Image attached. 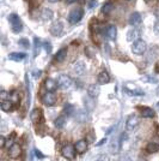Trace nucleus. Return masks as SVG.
<instances>
[{
	"mask_svg": "<svg viewBox=\"0 0 159 161\" xmlns=\"http://www.w3.org/2000/svg\"><path fill=\"white\" fill-rule=\"evenodd\" d=\"M8 20H10L11 25H12V30H13V33H20V31H22V29H23V24H22V20H20L18 14H10Z\"/></svg>",
	"mask_w": 159,
	"mask_h": 161,
	"instance_id": "f257e3e1",
	"label": "nucleus"
},
{
	"mask_svg": "<svg viewBox=\"0 0 159 161\" xmlns=\"http://www.w3.org/2000/svg\"><path fill=\"white\" fill-rule=\"evenodd\" d=\"M146 49H147V43L144 40L135 41L132 46V52L134 54H138V55L144 54L146 52Z\"/></svg>",
	"mask_w": 159,
	"mask_h": 161,
	"instance_id": "f03ea898",
	"label": "nucleus"
},
{
	"mask_svg": "<svg viewBox=\"0 0 159 161\" xmlns=\"http://www.w3.org/2000/svg\"><path fill=\"white\" fill-rule=\"evenodd\" d=\"M140 119L138 115H134V114H131L128 118H127L126 121V130L127 131H134L135 129L139 126Z\"/></svg>",
	"mask_w": 159,
	"mask_h": 161,
	"instance_id": "7ed1b4c3",
	"label": "nucleus"
},
{
	"mask_svg": "<svg viewBox=\"0 0 159 161\" xmlns=\"http://www.w3.org/2000/svg\"><path fill=\"white\" fill-rule=\"evenodd\" d=\"M83 16H84V10L80 8V7H77V8H74V10L71 11V14L68 16V20H69V23L75 24V23H78L83 18Z\"/></svg>",
	"mask_w": 159,
	"mask_h": 161,
	"instance_id": "20e7f679",
	"label": "nucleus"
},
{
	"mask_svg": "<svg viewBox=\"0 0 159 161\" xmlns=\"http://www.w3.org/2000/svg\"><path fill=\"white\" fill-rule=\"evenodd\" d=\"M75 148L73 147L72 144H66V146H64L62 149H61V154L64 158H66L68 160H73L74 158H75Z\"/></svg>",
	"mask_w": 159,
	"mask_h": 161,
	"instance_id": "39448f33",
	"label": "nucleus"
},
{
	"mask_svg": "<svg viewBox=\"0 0 159 161\" xmlns=\"http://www.w3.org/2000/svg\"><path fill=\"white\" fill-rule=\"evenodd\" d=\"M58 86L62 89H67L72 86V80L67 75H60L58 77Z\"/></svg>",
	"mask_w": 159,
	"mask_h": 161,
	"instance_id": "423d86ee",
	"label": "nucleus"
},
{
	"mask_svg": "<svg viewBox=\"0 0 159 161\" xmlns=\"http://www.w3.org/2000/svg\"><path fill=\"white\" fill-rule=\"evenodd\" d=\"M49 31H50V34L54 35V36H60V35L62 34V31H64V24H62L60 20L54 22L53 24L50 25V28H49Z\"/></svg>",
	"mask_w": 159,
	"mask_h": 161,
	"instance_id": "0eeeda50",
	"label": "nucleus"
},
{
	"mask_svg": "<svg viewBox=\"0 0 159 161\" xmlns=\"http://www.w3.org/2000/svg\"><path fill=\"white\" fill-rule=\"evenodd\" d=\"M42 102H43L46 106H48V107L54 106V105L56 103V96H55V94H53V93L48 92L47 94L43 95V97H42Z\"/></svg>",
	"mask_w": 159,
	"mask_h": 161,
	"instance_id": "6e6552de",
	"label": "nucleus"
},
{
	"mask_svg": "<svg viewBox=\"0 0 159 161\" xmlns=\"http://www.w3.org/2000/svg\"><path fill=\"white\" fill-rule=\"evenodd\" d=\"M22 155V148H20L19 144L14 143L13 146L8 148V156L12 158V159H17Z\"/></svg>",
	"mask_w": 159,
	"mask_h": 161,
	"instance_id": "1a4fd4ad",
	"label": "nucleus"
},
{
	"mask_svg": "<svg viewBox=\"0 0 159 161\" xmlns=\"http://www.w3.org/2000/svg\"><path fill=\"white\" fill-rule=\"evenodd\" d=\"M73 74L75 76H81V75L85 72V64L83 61H77L72 67Z\"/></svg>",
	"mask_w": 159,
	"mask_h": 161,
	"instance_id": "9d476101",
	"label": "nucleus"
},
{
	"mask_svg": "<svg viewBox=\"0 0 159 161\" xmlns=\"http://www.w3.org/2000/svg\"><path fill=\"white\" fill-rule=\"evenodd\" d=\"M74 148H75V152H77L78 154L85 153L87 149V141L86 140H79V141L74 144Z\"/></svg>",
	"mask_w": 159,
	"mask_h": 161,
	"instance_id": "9b49d317",
	"label": "nucleus"
},
{
	"mask_svg": "<svg viewBox=\"0 0 159 161\" xmlns=\"http://www.w3.org/2000/svg\"><path fill=\"white\" fill-rule=\"evenodd\" d=\"M140 39V30L138 29H131L128 33H127V40L129 41V42H135V41H138Z\"/></svg>",
	"mask_w": 159,
	"mask_h": 161,
	"instance_id": "f8f14e48",
	"label": "nucleus"
},
{
	"mask_svg": "<svg viewBox=\"0 0 159 161\" xmlns=\"http://www.w3.org/2000/svg\"><path fill=\"white\" fill-rule=\"evenodd\" d=\"M100 93V89L98 86H96V84H91V86H89L87 88V94L89 96L91 97V99H95V97H97Z\"/></svg>",
	"mask_w": 159,
	"mask_h": 161,
	"instance_id": "ddd939ff",
	"label": "nucleus"
},
{
	"mask_svg": "<svg viewBox=\"0 0 159 161\" xmlns=\"http://www.w3.org/2000/svg\"><path fill=\"white\" fill-rule=\"evenodd\" d=\"M139 111L144 118H153L156 115V112L153 108L150 107H139Z\"/></svg>",
	"mask_w": 159,
	"mask_h": 161,
	"instance_id": "4468645a",
	"label": "nucleus"
},
{
	"mask_svg": "<svg viewBox=\"0 0 159 161\" xmlns=\"http://www.w3.org/2000/svg\"><path fill=\"white\" fill-rule=\"evenodd\" d=\"M30 119L33 120V123L35 124H38L41 120H42V111L38 109V108H36V109H33L31 114H30Z\"/></svg>",
	"mask_w": 159,
	"mask_h": 161,
	"instance_id": "2eb2a0df",
	"label": "nucleus"
},
{
	"mask_svg": "<svg viewBox=\"0 0 159 161\" xmlns=\"http://www.w3.org/2000/svg\"><path fill=\"white\" fill-rule=\"evenodd\" d=\"M126 90L129 93V94L134 95V96H139V95H144L145 93H144V90H141V89H139V88L136 87V86H127L126 87Z\"/></svg>",
	"mask_w": 159,
	"mask_h": 161,
	"instance_id": "dca6fc26",
	"label": "nucleus"
},
{
	"mask_svg": "<svg viewBox=\"0 0 159 161\" xmlns=\"http://www.w3.org/2000/svg\"><path fill=\"white\" fill-rule=\"evenodd\" d=\"M128 22H129L131 25H138L140 22H141V14H140L139 12H133V14L129 16Z\"/></svg>",
	"mask_w": 159,
	"mask_h": 161,
	"instance_id": "f3484780",
	"label": "nucleus"
},
{
	"mask_svg": "<svg viewBox=\"0 0 159 161\" xmlns=\"http://www.w3.org/2000/svg\"><path fill=\"white\" fill-rule=\"evenodd\" d=\"M44 86H46V89L48 92L53 93L54 90L58 88V82H55V80H52V78H47L46 82H44Z\"/></svg>",
	"mask_w": 159,
	"mask_h": 161,
	"instance_id": "a211bd4d",
	"label": "nucleus"
},
{
	"mask_svg": "<svg viewBox=\"0 0 159 161\" xmlns=\"http://www.w3.org/2000/svg\"><path fill=\"white\" fill-rule=\"evenodd\" d=\"M109 80H110V77H109V74L106 71H102L97 76V82L100 84H106V83H109Z\"/></svg>",
	"mask_w": 159,
	"mask_h": 161,
	"instance_id": "6ab92c4d",
	"label": "nucleus"
},
{
	"mask_svg": "<svg viewBox=\"0 0 159 161\" xmlns=\"http://www.w3.org/2000/svg\"><path fill=\"white\" fill-rule=\"evenodd\" d=\"M41 17H42V19H44V20H50V19H53L54 12L50 10V8L46 7V8H43V10H42V12H41Z\"/></svg>",
	"mask_w": 159,
	"mask_h": 161,
	"instance_id": "aec40b11",
	"label": "nucleus"
},
{
	"mask_svg": "<svg viewBox=\"0 0 159 161\" xmlns=\"http://www.w3.org/2000/svg\"><path fill=\"white\" fill-rule=\"evenodd\" d=\"M146 150H147L148 153H157L159 150V142L158 141L150 142V143L147 144V147H146Z\"/></svg>",
	"mask_w": 159,
	"mask_h": 161,
	"instance_id": "412c9836",
	"label": "nucleus"
},
{
	"mask_svg": "<svg viewBox=\"0 0 159 161\" xmlns=\"http://www.w3.org/2000/svg\"><path fill=\"white\" fill-rule=\"evenodd\" d=\"M67 55V47L61 48L60 51H58V53L55 54V60L56 61H62Z\"/></svg>",
	"mask_w": 159,
	"mask_h": 161,
	"instance_id": "4be33fe9",
	"label": "nucleus"
},
{
	"mask_svg": "<svg viewBox=\"0 0 159 161\" xmlns=\"http://www.w3.org/2000/svg\"><path fill=\"white\" fill-rule=\"evenodd\" d=\"M106 35H108V37L110 39V40H115L116 39V35H117V29L115 25H110V27L108 28V30H106Z\"/></svg>",
	"mask_w": 159,
	"mask_h": 161,
	"instance_id": "5701e85b",
	"label": "nucleus"
},
{
	"mask_svg": "<svg viewBox=\"0 0 159 161\" xmlns=\"http://www.w3.org/2000/svg\"><path fill=\"white\" fill-rule=\"evenodd\" d=\"M113 8H114L113 1H108V3H105V4L103 5V7H102V14H109L111 11H113Z\"/></svg>",
	"mask_w": 159,
	"mask_h": 161,
	"instance_id": "b1692460",
	"label": "nucleus"
},
{
	"mask_svg": "<svg viewBox=\"0 0 159 161\" xmlns=\"http://www.w3.org/2000/svg\"><path fill=\"white\" fill-rule=\"evenodd\" d=\"M0 106H1V109H3V111H5V112H10V111L12 109L13 103H12L10 100H3L1 101V103H0Z\"/></svg>",
	"mask_w": 159,
	"mask_h": 161,
	"instance_id": "393cba45",
	"label": "nucleus"
},
{
	"mask_svg": "<svg viewBox=\"0 0 159 161\" xmlns=\"http://www.w3.org/2000/svg\"><path fill=\"white\" fill-rule=\"evenodd\" d=\"M8 58L11 59V60L13 61H22L24 58H25V54L24 53H17V52H14V53H11L8 55Z\"/></svg>",
	"mask_w": 159,
	"mask_h": 161,
	"instance_id": "a878e982",
	"label": "nucleus"
},
{
	"mask_svg": "<svg viewBox=\"0 0 159 161\" xmlns=\"http://www.w3.org/2000/svg\"><path fill=\"white\" fill-rule=\"evenodd\" d=\"M65 121H66V117H65V115H60V117H58V118L55 119L54 125H55L58 129H61L64 125H65Z\"/></svg>",
	"mask_w": 159,
	"mask_h": 161,
	"instance_id": "bb28decb",
	"label": "nucleus"
},
{
	"mask_svg": "<svg viewBox=\"0 0 159 161\" xmlns=\"http://www.w3.org/2000/svg\"><path fill=\"white\" fill-rule=\"evenodd\" d=\"M121 144H122V142L121 140H114L113 141V144H111V152L113 153H119L120 152V148H121Z\"/></svg>",
	"mask_w": 159,
	"mask_h": 161,
	"instance_id": "cd10ccee",
	"label": "nucleus"
},
{
	"mask_svg": "<svg viewBox=\"0 0 159 161\" xmlns=\"http://www.w3.org/2000/svg\"><path fill=\"white\" fill-rule=\"evenodd\" d=\"M33 45H35V53H33V55L36 57L37 54L40 53V48H41V40L38 37H35L33 39Z\"/></svg>",
	"mask_w": 159,
	"mask_h": 161,
	"instance_id": "c85d7f7f",
	"label": "nucleus"
},
{
	"mask_svg": "<svg viewBox=\"0 0 159 161\" xmlns=\"http://www.w3.org/2000/svg\"><path fill=\"white\" fill-rule=\"evenodd\" d=\"M73 106L71 105V103H66L65 105V107H64V113L67 114V115H69V114H72L73 113Z\"/></svg>",
	"mask_w": 159,
	"mask_h": 161,
	"instance_id": "c756f323",
	"label": "nucleus"
},
{
	"mask_svg": "<svg viewBox=\"0 0 159 161\" xmlns=\"http://www.w3.org/2000/svg\"><path fill=\"white\" fill-rule=\"evenodd\" d=\"M11 95H12V96H10V97L12 99V101H11V102H12V103H14V105H17V103L19 102V97H18V94H17L16 92H13V93H12Z\"/></svg>",
	"mask_w": 159,
	"mask_h": 161,
	"instance_id": "7c9ffc66",
	"label": "nucleus"
},
{
	"mask_svg": "<svg viewBox=\"0 0 159 161\" xmlns=\"http://www.w3.org/2000/svg\"><path fill=\"white\" fill-rule=\"evenodd\" d=\"M19 45H20V46H23V47L28 48V47H29V41H28L27 39H20Z\"/></svg>",
	"mask_w": 159,
	"mask_h": 161,
	"instance_id": "2f4dec72",
	"label": "nucleus"
},
{
	"mask_svg": "<svg viewBox=\"0 0 159 161\" xmlns=\"http://www.w3.org/2000/svg\"><path fill=\"white\" fill-rule=\"evenodd\" d=\"M44 48H46V52L47 53H50L52 52V45H50V42H44Z\"/></svg>",
	"mask_w": 159,
	"mask_h": 161,
	"instance_id": "473e14b6",
	"label": "nucleus"
},
{
	"mask_svg": "<svg viewBox=\"0 0 159 161\" xmlns=\"http://www.w3.org/2000/svg\"><path fill=\"white\" fill-rule=\"evenodd\" d=\"M10 95H11V94H8V93H6L5 90H3V92H0V97H1L3 100H6V99H7V97H8V96H10Z\"/></svg>",
	"mask_w": 159,
	"mask_h": 161,
	"instance_id": "72a5a7b5",
	"label": "nucleus"
},
{
	"mask_svg": "<svg viewBox=\"0 0 159 161\" xmlns=\"http://www.w3.org/2000/svg\"><path fill=\"white\" fill-rule=\"evenodd\" d=\"M0 147L1 148L6 147V138H5L4 136H1V137H0Z\"/></svg>",
	"mask_w": 159,
	"mask_h": 161,
	"instance_id": "f704fd0d",
	"label": "nucleus"
},
{
	"mask_svg": "<svg viewBox=\"0 0 159 161\" xmlns=\"http://www.w3.org/2000/svg\"><path fill=\"white\" fill-rule=\"evenodd\" d=\"M120 161H133V160L131 159V156H129V155L125 154V155H122V156L120 158Z\"/></svg>",
	"mask_w": 159,
	"mask_h": 161,
	"instance_id": "c9c22d12",
	"label": "nucleus"
},
{
	"mask_svg": "<svg viewBox=\"0 0 159 161\" xmlns=\"http://www.w3.org/2000/svg\"><path fill=\"white\" fill-rule=\"evenodd\" d=\"M35 154H36V156H37L38 159H43V158H44V155L42 154L38 149H35Z\"/></svg>",
	"mask_w": 159,
	"mask_h": 161,
	"instance_id": "e433bc0d",
	"label": "nucleus"
},
{
	"mask_svg": "<svg viewBox=\"0 0 159 161\" xmlns=\"http://www.w3.org/2000/svg\"><path fill=\"white\" fill-rule=\"evenodd\" d=\"M97 161H110L109 160V158H108V155H100V158H98V160Z\"/></svg>",
	"mask_w": 159,
	"mask_h": 161,
	"instance_id": "4c0bfd02",
	"label": "nucleus"
},
{
	"mask_svg": "<svg viewBox=\"0 0 159 161\" xmlns=\"http://www.w3.org/2000/svg\"><path fill=\"white\" fill-rule=\"evenodd\" d=\"M96 5H97V1H96V0H90V3H89V7H90V8L95 7Z\"/></svg>",
	"mask_w": 159,
	"mask_h": 161,
	"instance_id": "58836bf2",
	"label": "nucleus"
},
{
	"mask_svg": "<svg viewBox=\"0 0 159 161\" xmlns=\"http://www.w3.org/2000/svg\"><path fill=\"white\" fill-rule=\"evenodd\" d=\"M154 31L157 34H159V19L156 22V24H154Z\"/></svg>",
	"mask_w": 159,
	"mask_h": 161,
	"instance_id": "ea45409f",
	"label": "nucleus"
},
{
	"mask_svg": "<svg viewBox=\"0 0 159 161\" xmlns=\"http://www.w3.org/2000/svg\"><path fill=\"white\" fill-rule=\"evenodd\" d=\"M105 142H106V138H103L102 141H100V142H98V143H97V146H102V144H104Z\"/></svg>",
	"mask_w": 159,
	"mask_h": 161,
	"instance_id": "a19ab883",
	"label": "nucleus"
},
{
	"mask_svg": "<svg viewBox=\"0 0 159 161\" xmlns=\"http://www.w3.org/2000/svg\"><path fill=\"white\" fill-rule=\"evenodd\" d=\"M77 0H66V3L67 4H73V3H75Z\"/></svg>",
	"mask_w": 159,
	"mask_h": 161,
	"instance_id": "79ce46f5",
	"label": "nucleus"
},
{
	"mask_svg": "<svg viewBox=\"0 0 159 161\" xmlns=\"http://www.w3.org/2000/svg\"><path fill=\"white\" fill-rule=\"evenodd\" d=\"M49 3H56V1H59V0H48Z\"/></svg>",
	"mask_w": 159,
	"mask_h": 161,
	"instance_id": "37998d69",
	"label": "nucleus"
},
{
	"mask_svg": "<svg viewBox=\"0 0 159 161\" xmlns=\"http://www.w3.org/2000/svg\"><path fill=\"white\" fill-rule=\"evenodd\" d=\"M140 161H146V160H142V159H140Z\"/></svg>",
	"mask_w": 159,
	"mask_h": 161,
	"instance_id": "c03bdc74",
	"label": "nucleus"
},
{
	"mask_svg": "<svg viewBox=\"0 0 159 161\" xmlns=\"http://www.w3.org/2000/svg\"><path fill=\"white\" fill-rule=\"evenodd\" d=\"M146 1H152V0H146Z\"/></svg>",
	"mask_w": 159,
	"mask_h": 161,
	"instance_id": "a18cd8bd",
	"label": "nucleus"
},
{
	"mask_svg": "<svg viewBox=\"0 0 159 161\" xmlns=\"http://www.w3.org/2000/svg\"><path fill=\"white\" fill-rule=\"evenodd\" d=\"M158 108H159V102H158Z\"/></svg>",
	"mask_w": 159,
	"mask_h": 161,
	"instance_id": "49530a36",
	"label": "nucleus"
},
{
	"mask_svg": "<svg viewBox=\"0 0 159 161\" xmlns=\"http://www.w3.org/2000/svg\"><path fill=\"white\" fill-rule=\"evenodd\" d=\"M128 1H131V0H128Z\"/></svg>",
	"mask_w": 159,
	"mask_h": 161,
	"instance_id": "de8ad7c7",
	"label": "nucleus"
}]
</instances>
